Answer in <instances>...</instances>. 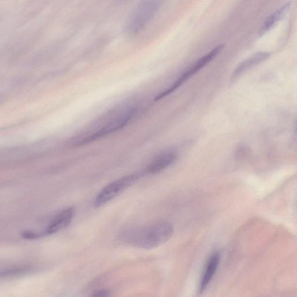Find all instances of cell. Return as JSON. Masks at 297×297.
Instances as JSON below:
<instances>
[{
	"label": "cell",
	"mask_w": 297,
	"mask_h": 297,
	"mask_svg": "<svg viewBox=\"0 0 297 297\" xmlns=\"http://www.w3.org/2000/svg\"><path fill=\"white\" fill-rule=\"evenodd\" d=\"M139 177V176L137 174H131L112 182L104 187L97 195L94 201L95 207H100L106 205L134 184Z\"/></svg>",
	"instance_id": "3"
},
{
	"label": "cell",
	"mask_w": 297,
	"mask_h": 297,
	"mask_svg": "<svg viewBox=\"0 0 297 297\" xmlns=\"http://www.w3.org/2000/svg\"><path fill=\"white\" fill-rule=\"evenodd\" d=\"M135 112V109L134 108L125 109L124 111L116 115L114 118L109 121L100 130L93 132L91 135L87 136V137H84L83 139L79 140L76 144V145H83V144L92 142L97 138L103 137V136L120 130V129L126 126L129 121L131 120L132 117L134 116Z\"/></svg>",
	"instance_id": "2"
},
{
	"label": "cell",
	"mask_w": 297,
	"mask_h": 297,
	"mask_svg": "<svg viewBox=\"0 0 297 297\" xmlns=\"http://www.w3.org/2000/svg\"><path fill=\"white\" fill-rule=\"evenodd\" d=\"M177 158V154L173 151H166L160 154L147 167L146 173L155 174L167 169Z\"/></svg>",
	"instance_id": "6"
},
{
	"label": "cell",
	"mask_w": 297,
	"mask_h": 297,
	"mask_svg": "<svg viewBox=\"0 0 297 297\" xmlns=\"http://www.w3.org/2000/svg\"><path fill=\"white\" fill-rule=\"evenodd\" d=\"M21 236L24 239L28 240L37 239L38 238L44 236L43 232L30 231V230H26V231L23 232Z\"/></svg>",
	"instance_id": "11"
},
{
	"label": "cell",
	"mask_w": 297,
	"mask_h": 297,
	"mask_svg": "<svg viewBox=\"0 0 297 297\" xmlns=\"http://www.w3.org/2000/svg\"><path fill=\"white\" fill-rule=\"evenodd\" d=\"M31 271L27 267H14L0 271V279H10L26 275Z\"/></svg>",
	"instance_id": "10"
},
{
	"label": "cell",
	"mask_w": 297,
	"mask_h": 297,
	"mask_svg": "<svg viewBox=\"0 0 297 297\" xmlns=\"http://www.w3.org/2000/svg\"><path fill=\"white\" fill-rule=\"evenodd\" d=\"M221 261V255L220 253L216 252L213 254L207 261L205 271L203 273L202 280L199 286V293L202 294L204 292L209 286L215 273L217 272L219 264Z\"/></svg>",
	"instance_id": "7"
},
{
	"label": "cell",
	"mask_w": 297,
	"mask_h": 297,
	"mask_svg": "<svg viewBox=\"0 0 297 297\" xmlns=\"http://www.w3.org/2000/svg\"><path fill=\"white\" fill-rule=\"evenodd\" d=\"M270 57V54L267 52H261L254 55L252 57L242 62L234 70L232 75V80H235L241 74L247 71L253 66L259 65L262 62L267 60Z\"/></svg>",
	"instance_id": "8"
},
{
	"label": "cell",
	"mask_w": 297,
	"mask_h": 297,
	"mask_svg": "<svg viewBox=\"0 0 297 297\" xmlns=\"http://www.w3.org/2000/svg\"><path fill=\"white\" fill-rule=\"evenodd\" d=\"M224 45H219L211 51L210 53L206 54V56H203L195 63L190 69L187 70L182 76L179 77L177 80L174 82V83L169 88L165 90L166 94L169 95L171 92H173L176 89L178 88L187 80H189L190 77H192L194 74L197 73L199 70L205 67L207 64L210 63L213 59L216 58L219 54H220L223 49H224Z\"/></svg>",
	"instance_id": "4"
},
{
	"label": "cell",
	"mask_w": 297,
	"mask_h": 297,
	"mask_svg": "<svg viewBox=\"0 0 297 297\" xmlns=\"http://www.w3.org/2000/svg\"><path fill=\"white\" fill-rule=\"evenodd\" d=\"M290 3H287L272 14L267 19V20L264 22L263 26H262L260 33L261 36L268 32L269 30H271L273 27H275L277 22L281 21L284 17L288 10L290 9Z\"/></svg>",
	"instance_id": "9"
},
{
	"label": "cell",
	"mask_w": 297,
	"mask_h": 297,
	"mask_svg": "<svg viewBox=\"0 0 297 297\" xmlns=\"http://www.w3.org/2000/svg\"><path fill=\"white\" fill-rule=\"evenodd\" d=\"M74 216H75V209L74 207H69L64 210L54 218L48 228L44 232H42L44 236L57 233L68 227L72 221Z\"/></svg>",
	"instance_id": "5"
},
{
	"label": "cell",
	"mask_w": 297,
	"mask_h": 297,
	"mask_svg": "<svg viewBox=\"0 0 297 297\" xmlns=\"http://www.w3.org/2000/svg\"><path fill=\"white\" fill-rule=\"evenodd\" d=\"M111 295V292L108 290H101L98 291H96L93 294V296L97 297H105L109 296Z\"/></svg>",
	"instance_id": "12"
},
{
	"label": "cell",
	"mask_w": 297,
	"mask_h": 297,
	"mask_svg": "<svg viewBox=\"0 0 297 297\" xmlns=\"http://www.w3.org/2000/svg\"><path fill=\"white\" fill-rule=\"evenodd\" d=\"M173 233V225L169 222H160L146 228L127 230L122 237L136 247L150 250L165 243Z\"/></svg>",
	"instance_id": "1"
}]
</instances>
